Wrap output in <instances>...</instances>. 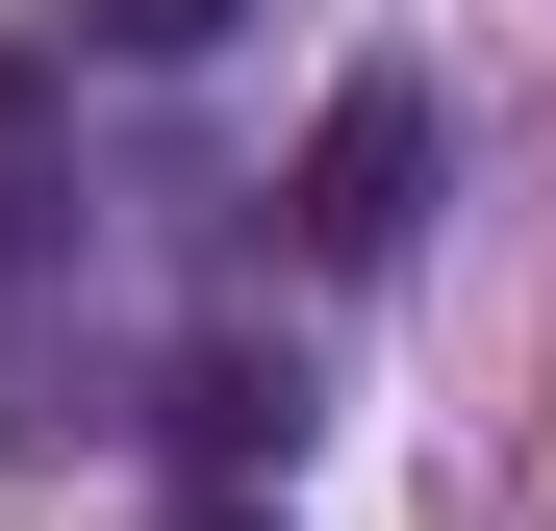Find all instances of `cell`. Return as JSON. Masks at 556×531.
<instances>
[{
	"label": "cell",
	"instance_id": "1",
	"mask_svg": "<svg viewBox=\"0 0 556 531\" xmlns=\"http://www.w3.org/2000/svg\"><path fill=\"white\" fill-rule=\"evenodd\" d=\"M405 228H430V76H354V102L304 127V253H329V279H380Z\"/></svg>",
	"mask_w": 556,
	"mask_h": 531
},
{
	"label": "cell",
	"instance_id": "2",
	"mask_svg": "<svg viewBox=\"0 0 556 531\" xmlns=\"http://www.w3.org/2000/svg\"><path fill=\"white\" fill-rule=\"evenodd\" d=\"M278 430H304V380H253V354H177V456H203V481H253Z\"/></svg>",
	"mask_w": 556,
	"mask_h": 531
},
{
	"label": "cell",
	"instance_id": "3",
	"mask_svg": "<svg viewBox=\"0 0 556 531\" xmlns=\"http://www.w3.org/2000/svg\"><path fill=\"white\" fill-rule=\"evenodd\" d=\"M51 203V51H0V228Z\"/></svg>",
	"mask_w": 556,
	"mask_h": 531
},
{
	"label": "cell",
	"instance_id": "4",
	"mask_svg": "<svg viewBox=\"0 0 556 531\" xmlns=\"http://www.w3.org/2000/svg\"><path fill=\"white\" fill-rule=\"evenodd\" d=\"M102 51H228V0H76Z\"/></svg>",
	"mask_w": 556,
	"mask_h": 531
},
{
	"label": "cell",
	"instance_id": "5",
	"mask_svg": "<svg viewBox=\"0 0 556 531\" xmlns=\"http://www.w3.org/2000/svg\"><path fill=\"white\" fill-rule=\"evenodd\" d=\"M177 531H278V506H253V481H203V506H177Z\"/></svg>",
	"mask_w": 556,
	"mask_h": 531
}]
</instances>
